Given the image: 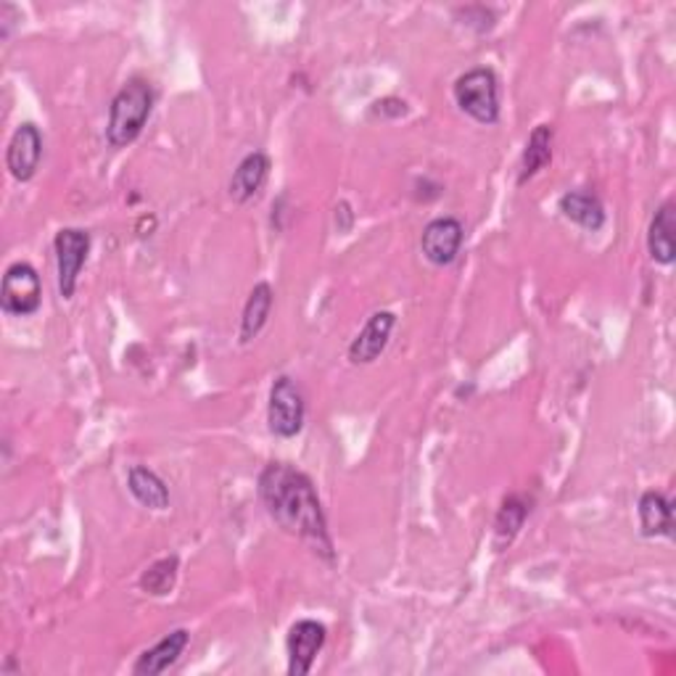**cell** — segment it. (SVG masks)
Masks as SVG:
<instances>
[{"instance_id": "8fae6325", "label": "cell", "mask_w": 676, "mask_h": 676, "mask_svg": "<svg viewBox=\"0 0 676 676\" xmlns=\"http://www.w3.org/2000/svg\"><path fill=\"white\" fill-rule=\"evenodd\" d=\"M557 209H561L566 220L584 228L587 233H597L606 225V203H602L600 196L587 188H576L563 193L561 201H557Z\"/></svg>"}, {"instance_id": "9a60e30c", "label": "cell", "mask_w": 676, "mask_h": 676, "mask_svg": "<svg viewBox=\"0 0 676 676\" xmlns=\"http://www.w3.org/2000/svg\"><path fill=\"white\" fill-rule=\"evenodd\" d=\"M553 124H536L534 133L529 135L527 148H523L521 167H518V186H527L534 175H540L550 162H553Z\"/></svg>"}, {"instance_id": "8992f818", "label": "cell", "mask_w": 676, "mask_h": 676, "mask_svg": "<svg viewBox=\"0 0 676 676\" xmlns=\"http://www.w3.org/2000/svg\"><path fill=\"white\" fill-rule=\"evenodd\" d=\"M56 270H58V293L62 299H71L77 291V280L90 254V233L80 228H64L54 239Z\"/></svg>"}, {"instance_id": "2e32d148", "label": "cell", "mask_w": 676, "mask_h": 676, "mask_svg": "<svg viewBox=\"0 0 676 676\" xmlns=\"http://www.w3.org/2000/svg\"><path fill=\"white\" fill-rule=\"evenodd\" d=\"M674 233H676V212L674 203L666 201L658 207V212H655L647 231V252L653 262H658V265H672L676 254Z\"/></svg>"}, {"instance_id": "277c9868", "label": "cell", "mask_w": 676, "mask_h": 676, "mask_svg": "<svg viewBox=\"0 0 676 676\" xmlns=\"http://www.w3.org/2000/svg\"><path fill=\"white\" fill-rule=\"evenodd\" d=\"M304 394H301L299 384L291 376L275 378L270 389V405H267V425L270 433L278 439H293L304 429Z\"/></svg>"}, {"instance_id": "7c38bea8", "label": "cell", "mask_w": 676, "mask_h": 676, "mask_svg": "<svg viewBox=\"0 0 676 676\" xmlns=\"http://www.w3.org/2000/svg\"><path fill=\"white\" fill-rule=\"evenodd\" d=\"M188 642H190V634L186 632V629H175V632H169L164 640L156 642L154 647H148L146 653L135 661L133 674L137 676L164 674L169 666H175L177 658L182 655V650L188 647Z\"/></svg>"}, {"instance_id": "ba28073f", "label": "cell", "mask_w": 676, "mask_h": 676, "mask_svg": "<svg viewBox=\"0 0 676 676\" xmlns=\"http://www.w3.org/2000/svg\"><path fill=\"white\" fill-rule=\"evenodd\" d=\"M328 632L320 621L301 619L288 629L286 636V650H288V674L291 676H304L312 672L314 658H318L320 650L325 647Z\"/></svg>"}, {"instance_id": "9c48e42d", "label": "cell", "mask_w": 676, "mask_h": 676, "mask_svg": "<svg viewBox=\"0 0 676 676\" xmlns=\"http://www.w3.org/2000/svg\"><path fill=\"white\" fill-rule=\"evenodd\" d=\"M43 159V135L37 124L24 122L19 124L9 141V151H5V167L14 180L30 182L37 175Z\"/></svg>"}, {"instance_id": "52a82bcc", "label": "cell", "mask_w": 676, "mask_h": 676, "mask_svg": "<svg viewBox=\"0 0 676 676\" xmlns=\"http://www.w3.org/2000/svg\"><path fill=\"white\" fill-rule=\"evenodd\" d=\"M465 241V228L457 217H436L423 228L420 252L436 267H446L457 259Z\"/></svg>"}, {"instance_id": "5bb4252c", "label": "cell", "mask_w": 676, "mask_h": 676, "mask_svg": "<svg viewBox=\"0 0 676 676\" xmlns=\"http://www.w3.org/2000/svg\"><path fill=\"white\" fill-rule=\"evenodd\" d=\"M642 536H674V505L663 491H645L640 497Z\"/></svg>"}, {"instance_id": "5b68a950", "label": "cell", "mask_w": 676, "mask_h": 676, "mask_svg": "<svg viewBox=\"0 0 676 676\" xmlns=\"http://www.w3.org/2000/svg\"><path fill=\"white\" fill-rule=\"evenodd\" d=\"M43 286L41 275L27 262H16L3 275L0 284V307L3 312L16 314V318H30L41 310Z\"/></svg>"}, {"instance_id": "d6986e66", "label": "cell", "mask_w": 676, "mask_h": 676, "mask_svg": "<svg viewBox=\"0 0 676 676\" xmlns=\"http://www.w3.org/2000/svg\"><path fill=\"white\" fill-rule=\"evenodd\" d=\"M531 513V500H527L523 495H510L505 497L500 513H497L495 521V536H497V547H508L510 542L516 540L518 531L523 529L527 518Z\"/></svg>"}, {"instance_id": "6da1fadb", "label": "cell", "mask_w": 676, "mask_h": 676, "mask_svg": "<svg viewBox=\"0 0 676 676\" xmlns=\"http://www.w3.org/2000/svg\"><path fill=\"white\" fill-rule=\"evenodd\" d=\"M257 489L267 516L286 534L297 536L325 561H333V542L328 534L323 505H320L318 489H314L310 476L301 474L293 465L270 463L259 474Z\"/></svg>"}, {"instance_id": "44dd1931", "label": "cell", "mask_w": 676, "mask_h": 676, "mask_svg": "<svg viewBox=\"0 0 676 676\" xmlns=\"http://www.w3.org/2000/svg\"><path fill=\"white\" fill-rule=\"evenodd\" d=\"M370 114L380 117V120H399V117L407 114V103L399 101V98H380V101L373 103Z\"/></svg>"}, {"instance_id": "3957f363", "label": "cell", "mask_w": 676, "mask_h": 676, "mask_svg": "<svg viewBox=\"0 0 676 676\" xmlns=\"http://www.w3.org/2000/svg\"><path fill=\"white\" fill-rule=\"evenodd\" d=\"M452 96L461 111L478 124L500 122V82L489 67H476L457 77Z\"/></svg>"}, {"instance_id": "e0dca14e", "label": "cell", "mask_w": 676, "mask_h": 676, "mask_svg": "<svg viewBox=\"0 0 676 676\" xmlns=\"http://www.w3.org/2000/svg\"><path fill=\"white\" fill-rule=\"evenodd\" d=\"M128 489L143 508L148 510H167L169 508V489L164 478L146 465H133L128 474Z\"/></svg>"}, {"instance_id": "30bf717a", "label": "cell", "mask_w": 676, "mask_h": 676, "mask_svg": "<svg viewBox=\"0 0 676 676\" xmlns=\"http://www.w3.org/2000/svg\"><path fill=\"white\" fill-rule=\"evenodd\" d=\"M397 325V314L394 312H376L367 320L363 331L357 333V339L350 344V359L354 365H370L384 354L389 346V339Z\"/></svg>"}, {"instance_id": "4fadbf2b", "label": "cell", "mask_w": 676, "mask_h": 676, "mask_svg": "<svg viewBox=\"0 0 676 676\" xmlns=\"http://www.w3.org/2000/svg\"><path fill=\"white\" fill-rule=\"evenodd\" d=\"M267 175H270V159H267V154H262V151H254V154L244 156L239 167H235L228 193H231L235 203L252 201L262 190V186H265Z\"/></svg>"}, {"instance_id": "ffe728a7", "label": "cell", "mask_w": 676, "mask_h": 676, "mask_svg": "<svg viewBox=\"0 0 676 676\" xmlns=\"http://www.w3.org/2000/svg\"><path fill=\"white\" fill-rule=\"evenodd\" d=\"M177 570H180V561H177V555L162 557V561L151 563V566L143 570V576H141V589L146 595H154V597L169 595L175 589Z\"/></svg>"}, {"instance_id": "ac0fdd59", "label": "cell", "mask_w": 676, "mask_h": 676, "mask_svg": "<svg viewBox=\"0 0 676 676\" xmlns=\"http://www.w3.org/2000/svg\"><path fill=\"white\" fill-rule=\"evenodd\" d=\"M275 293L270 284H257L248 293L244 314H241V344H252L259 336L262 328L270 320Z\"/></svg>"}, {"instance_id": "7a4b0ae2", "label": "cell", "mask_w": 676, "mask_h": 676, "mask_svg": "<svg viewBox=\"0 0 676 676\" xmlns=\"http://www.w3.org/2000/svg\"><path fill=\"white\" fill-rule=\"evenodd\" d=\"M154 85L143 77H133L122 85V90L111 98L107 141L114 148H124L141 137L154 111Z\"/></svg>"}]
</instances>
